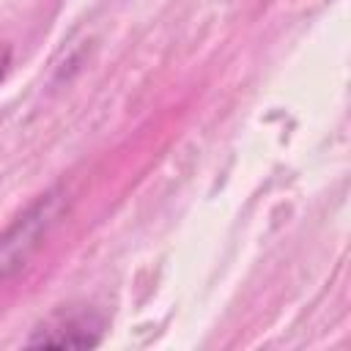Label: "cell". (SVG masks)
I'll use <instances>...</instances> for the list:
<instances>
[{
	"instance_id": "7a4b0ae2",
	"label": "cell",
	"mask_w": 351,
	"mask_h": 351,
	"mask_svg": "<svg viewBox=\"0 0 351 351\" xmlns=\"http://www.w3.org/2000/svg\"><path fill=\"white\" fill-rule=\"evenodd\" d=\"M41 332H58V335H36L27 340V346H58V348H90L99 343V335L90 332L85 321L66 318L55 329H41Z\"/></svg>"
},
{
	"instance_id": "6da1fadb",
	"label": "cell",
	"mask_w": 351,
	"mask_h": 351,
	"mask_svg": "<svg viewBox=\"0 0 351 351\" xmlns=\"http://www.w3.org/2000/svg\"><path fill=\"white\" fill-rule=\"evenodd\" d=\"M63 211V197L58 189L38 195L3 233H0V282L14 277L30 255L41 247L49 228L58 222Z\"/></svg>"
},
{
	"instance_id": "3957f363",
	"label": "cell",
	"mask_w": 351,
	"mask_h": 351,
	"mask_svg": "<svg viewBox=\"0 0 351 351\" xmlns=\"http://www.w3.org/2000/svg\"><path fill=\"white\" fill-rule=\"evenodd\" d=\"M3 74H5V58H0V80H3Z\"/></svg>"
}]
</instances>
